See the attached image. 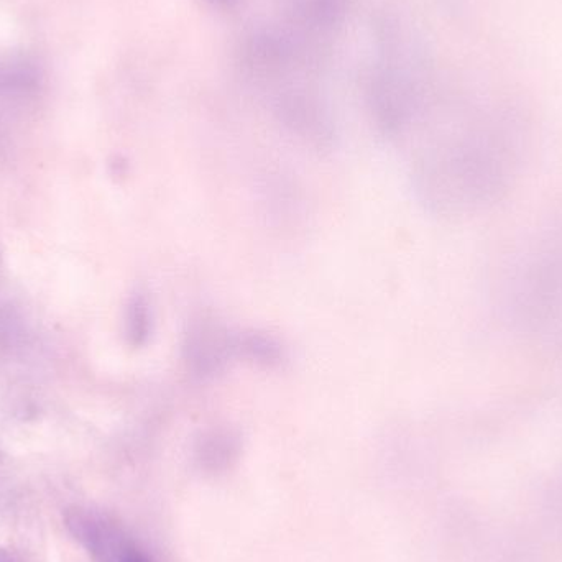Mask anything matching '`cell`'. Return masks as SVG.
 <instances>
[{
	"instance_id": "1",
	"label": "cell",
	"mask_w": 562,
	"mask_h": 562,
	"mask_svg": "<svg viewBox=\"0 0 562 562\" xmlns=\"http://www.w3.org/2000/svg\"><path fill=\"white\" fill-rule=\"evenodd\" d=\"M65 523L96 562H122L140 546L114 518L91 508H70Z\"/></svg>"
},
{
	"instance_id": "2",
	"label": "cell",
	"mask_w": 562,
	"mask_h": 562,
	"mask_svg": "<svg viewBox=\"0 0 562 562\" xmlns=\"http://www.w3.org/2000/svg\"><path fill=\"white\" fill-rule=\"evenodd\" d=\"M235 359V334L216 319L199 318L189 324L183 341V362L201 382L222 374Z\"/></svg>"
},
{
	"instance_id": "3",
	"label": "cell",
	"mask_w": 562,
	"mask_h": 562,
	"mask_svg": "<svg viewBox=\"0 0 562 562\" xmlns=\"http://www.w3.org/2000/svg\"><path fill=\"white\" fill-rule=\"evenodd\" d=\"M239 454V434L229 428H212L204 431L194 447V456L199 467L212 474L229 469L237 461Z\"/></svg>"
},
{
	"instance_id": "4",
	"label": "cell",
	"mask_w": 562,
	"mask_h": 562,
	"mask_svg": "<svg viewBox=\"0 0 562 562\" xmlns=\"http://www.w3.org/2000/svg\"><path fill=\"white\" fill-rule=\"evenodd\" d=\"M235 357L260 367H277L285 359V349L267 332L244 331L235 334Z\"/></svg>"
},
{
	"instance_id": "5",
	"label": "cell",
	"mask_w": 562,
	"mask_h": 562,
	"mask_svg": "<svg viewBox=\"0 0 562 562\" xmlns=\"http://www.w3.org/2000/svg\"><path fill=\"white\" fill-rule=\"evenodd\" d=\"M153 309L147 295L135 291L125 305L124 332L132 347H142L153 334Z\"/></svg>"
},
{
	"instance_id": "6",
	"label": "cell",
	"mask_w": 562,
	"mask_h": 562,
	"mask_svg": "<svg viewBox=\"0 0 562 562\" xmlns=\"http://www.w3.org/2000/svg\"><path fill=\"white\" fill-rule=\"evenodd\" d=\"M38 84H40V73L27 61L0 68V89L5 93H32L38 88Z\"/></svg>"
},
{
	"instance_id": "7",
	"label": "cell",
	"mask_w": 562,
	"mask_h": 562,
	"mask_svg": "<svg viewBox=\"0 0 562 562\" xmlns=\"http://www.w3.org/2000/svg\"><path fill=\"white\" fill-rule=\"evenodd\" d=\"M24 319L9 306L0 308V352H12L24 342Z\"/></svg>"
},
{
	"instance_id": "8",
	"label": "cell",
	"mask_w": 562,
	"mask_h": 562,
	"mask_svg": "<svg viewBox=\"0 0 562 562\" xmlns=\"http://www.w3.org/2000/svg\"><path fill=\"white\" fill-rule=\"evenodd\" d=\"M122 562H155V561H153L152 556H150V554H148L147 551H145V549L142 548V546H139V548H137V551H134V553L130 554V556H127V558H125V561Z\"/></svg>"
},
{
	"instance_id": "9",
	"label": "cell",
	"mask_w": 562,
	"mask_h": 562,
	"mask_svg": "<svg viewBox=\"0 0 562 562\" xmlns=\"http://www.w3.org/2000/svg\"><path fill=\"white\" fill-rule=\"evenodd\" d=\"M0 562H15L7 551L0 549Z\"/></svg>"
},
{
	"instance_id": "10",
	"label": "cell",
	"mask_w": 562,
	"mask_h": 562,
	"mask_svg": "<svg viewBox=\"0 0 562 562\" xmlns=\"http://www.w3.org/2000/svg\"><path fill=\"white\" fill-rule=\"evenodd\" d=\"M212 2L217 5H232L235 0H212Z\"/></svg>"
}]
</instances>
